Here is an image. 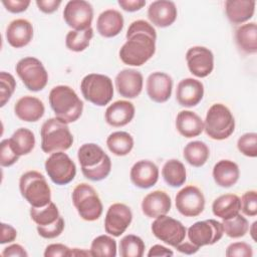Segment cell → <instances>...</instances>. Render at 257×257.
Segmentation results:
<instances>
[{
  "label": "cell",
  "instance_id": "cell-1",
  "mask_svg": "<svg viewBox=\"0 0 257 257\" xmlns=\"http://www.w3.org/2000/svg\"><path fill=\"white\" fill-rule=\"evenodd\" d=\"M125 37L126 41L119 49V58L124 64L141 66L155 54L157 33L148 21L136 20L132 22Z\"/></svg>",
  "mask_w": 257,
  "mask_h": 257
},
{
  "label": "cell",
  "instance_id": "cell-2",
  "mask_svg": "<svg viewBox=\"0 0 257 257\" xmlns=\"http://www.w3.org/2000/svg\"><path fill=\"white\" fill-rule=\"evenodd\" d=\"M77 159L83 176L90 181L105 179L111 170V161L107 154L96 144L82 145L77 152Z\"/></svg>",
  "mask_w": 257,
  "mask_h": 257
},
{
  "label": "cell",
  "instance_id": "cell-3",
  "mask_svg": "<svg viewBox=\"0 0 257 257\" xmlns=\"http://www.w3.org/2000/svg\"><path fill=\"white\" fill-rule=\"evenodd\" d=\"M49 103L55 117L65 123L76 121L83 109V102L68 85L54 86L49 92Z\"/></svg>",
  "mask_w": 257,
  "mask_h": 257
},
{
  "label": "cell",
  "instance_id": "cell-4",
  "mask_svg": "<svg viewBox=\"0 0 257 257\" xmlns=\"http://www.w3.org/2000/svg\"><path fill=\"white\" fill-rule=\"evenodd\" d=\"M41 149L46 154L64 152L73 144V137L67 123L56 117L45 120L40 130Z\"/></svg>",
  "mask_w": 257,
  "mask_h": 257
},
{
  "label": "cell",
  "instance_id": "cell-5",
  "mask_svg": "<svg viewBox=\"0 0 257 257\" xmlns=\"http://www.w3.org/2000/svg\"><path fill=\"white\" fill-rule=\"evenodd\" d=\"M19 190L31 207L40 208L51 202L50 187L45 177L37 171H28L20 177Z\"/></svg>",
  "mask_w": 257,
  "mask_h": 257
},
{
  "label": "cell",
  "instance_id": "cell-6",
  "mask_svg": "<svg viewBox=\"0 0 257 257\" xmlns=\"http://www.w3.org/2000/svg\"><path fill=\"white\" fill-rule=\"evenodd\" d=\"M204 130L211 139H228L235 130V119L230 109L222 103H214L207 111Z\"/></svg>",
  "mask_w": 257,
  "mask_h": 257
},
{
  "label": "cell",
  "instance_id": "cell-7",
  "mask_svg": "<svg viewBox=\"0 0 257 257\" xmlns=\"http://www.w3.org/2000/svg\"><path fill=\"white\" fill-rule=\"evenodd\" d=\"M72 202L78 215L85 221L97 220L102 214V203L96 191L88 184H78L72 191Z\"/></svg>",
  "mask_w": 257,
  "mask_h": 257
},
{
  "label": "cell",
  "instance_id": "cell-8",
  "mask_svg": "<svg viewBox=\"0 0 257 257\" xmlns=\"http://www.w3.org/2000/svg\"><path fill=\"white\" fill-rule=\"evenodd\" d=\"M83 97L98 106L107 104L113 96V85L111 79L99 73L85 75L80 83Z\"/></svg>",
  "mask_w": 257,
  "mask_h": 257
},
{
  "label": "cell",
  "instance_id": "cell-9",
  "mask_svg": "<svg viewBox=\"0 0 257 257\" xmlns=\"http://www.w3.org/2000/svg\"><path fill=\"white\" fill-rule=\"evenodd\" d=\"M16 73L30 91L42 90L48 81V73L42 62L32 56L20 59L15 66Z\"/></svg>",
  "mask_w": 257,
  "mask_h": 257
},
{
  "label": "cell",
  "instance_id": "cell-10",
  "mask_svg": "<svg viewBox=\"0 0 257 257\" xmlns=\"http://www.w3.org/2000/svg\"><path fill=\"white\" fill-rule=\"evenodd\" d=\"M45 170L50 180L59 186L69 184L76 175V167L63 152L52 153L45 161Z\"/></svg>",
  "mask_w": 257,
  "mask_h": 257
},
{
  "label": "cell",
  "instance_id": "cell-11",
  "mask_svg": "<svg viewBox=\"0 0 257 257\" xmlns=\"http://www.w3.org/2000/svg\"><path fill=\"white\" fill-rule=\"evenodd\" d=\"M152 232L159 240L176 247L184 241L187 229L180 221L167 215H161L152 223Z\"/></svg>",
  "mask_w": 257,
  "mask_h": 257
},
{
  "label": "cell",
  "instance_id": "cell-12",
  "mask_svg": "<svg viewBox=\"0 0 257 257\" xmlns=\"http://www.w3.org/2000/svg\"><path fill=\"white\" fill-rule=\"evenodd\" d=\"M187 234L189 241L200 248L218 242L223 237L224 231L221 222L208 219L194 223L189 227Z\"/></svg>",
  "mask_w": 257,
  "mask_h": 257
},
{
  "label": "cell",
  "instance_id": "cell-13",
  "mask_svg": "<svg viewBox=\"0 0 257 257\" xmlns=\"http://www.w3.org/2000/svg\"><path fill=\"white\" fill-rule=\"evenodd\" d=\"M63 18L66 24L73 30H85L91 27L93 8L87 1L71 0L64 7Z\"/></svg>",
  "mask_w": 257,
  "mask_h": 257
},
{
  "label": "cell",
  "instance_id": "cell-14",
  "mask_svg": "<svg viewBox=\"0 0 257 257\" xmlns=\"http://www.w3.org/2000/svg\"><path fill=\"white\" fill-rule=\"evenodd\" d=\"M176 208L185 217H197L205 209V197L196 186H186L176 195Z\"/></svg>",
  "mask_w": 257,
  "mask_h": 257
},
{
  "label": "cell",
  "instance_id": "cell-15",
  "mask_svg": "<svg viewBox=\"0 0 257 257\" xmlns=\"http://www.w3.org/2000/svg\"><path fill=\"white\" fill-rule=\"evenodd\" d=\"M133 220V213L128 206L114 203L107 209L104 219V230L107 234L118 237L127 229Z\"/></svg>",
  "mask_w": 257,
  "mask_h": 257
},
{
  "label": "cell",
  "instance_id": "cell-16",
  "mask_svg": "<svg viewBox=\"0 0 257 257\" xmlns=\"http://www.w3.org/2000/svg\"><path fill=\"white\" fill-rule=\"evenodd\" d=\"M186 60L190 72L197 77H206L214 69V55L204 46H193L186 53Z\"/></svg>",
  "mask_w": 257,
  "mask_h": 257
},
{
  "label": "cell",
  "instance_id": "cell-17",
  "mask_svg": "<svg viewBox=\"0 0 257 257\" xmlns=\"http://www.w3.org/2000/svg\"><path fill=\"white\" fill-rule=\"evenodd\" d=\"M115 87L117 92L126 98H135L143 89V74L132 68L120 70L115 76Z\"/></svg>",
  "mask_w": 257,
  "mask_h": 257
},
{
  "label": "cell",
  "instance_id": "cell-18",
  "mask_svg": "<svg viewBox=\"0 0 257 257\" xmlns=\"http://www.w3.org/2000/svg\"><path fill=\"white\" fill-rule=\"evenodd\" d=\"M173 79L165 72H153L147 79V93L155 102H166L171 97Z\"/></svg>",
  "mask_w": 257,
  "mask_h": 257
},
{
  "label": "cell",
  "instance_id": "cell-19",
  "mask_svg": "<svg viewBox=\"0 0 257 257\" xmlns=\"http://www.w3.org/2000/svg\"><path fill=\"white\" fill-rule=\"evenodd\" d=\"M204 85L195 78H184L178 85L176 90V99L180 105L192 107L197 105L203 98Z\"/></svg>",
  "mask_w": 257,
  "mask_h": 257
},
{
  "label": "cell",
  "instance_id": "cell-20",
  "mask_svg": "<svg viewBox=\"0 0 257 257\" xmlns=\"http://www.w3.org/2000/svg\"><path fill=\"white\" fill-rule=\"evenodd\" d=\"M133 184L141 189H149L156 185L159 179V168L149 160H142L134 164L130 173Z\"/></svg>",
  "mask_w": 257,
  "mask_h": 257
},
{
  "label": "cell",
  "instance_id": "cell-21",
  "mask_svg": "<svg viewBox=\"0 0 257 257\" xmlns=\"http://www.w3.org/2000/svg\"><path fill=\"white\" fill-rule=\"evenodd\" d=\"M177 8L173 1L157 0L150 4L148 17L150 21L161 28L172 25L177 19Z\"/></svg>",
  "mask_w": 257,
  "mask_h": 257
},
{
  "label": "cell",
  "instance_id": "cell-22",
  "mask_svg": "<svg viewBox=\"0 0 257 257\" xmlns=\"http://www.w3.org/2000/svg\"><path fill=\"white\" fill-rule=\"evenodd\" d=\"M172 202L170 196L161 190L149 193L142 202V211L149 218H157L166 215L171 210Z\"/></svg>",
  "mask_w": 257,
  "mask_h": 257
},
{
  "label": "cell",
  "instance_id": "cell-23",
  "mask_svg": "<svg viewBox=\"0 0 257 257\" xmlns=\"http://www.w3.org/2000/svg\"><path fill=\"white\" fill-rule=\"evenodd\" d=\"M33 37V26L26 19H15L9 23L6 29V39L14 48L26 46Z\"/></svg>",
  "mask_w": 257,
  "mask_h": 257
},
{
  "label": "cell",
  "instance_id": "cell-24",
  "mask_svg": "<svg viewBox=\"0 0 257 257\" xmlns=\"http://www.w3.org/2000/svg\"><path fill=\"white\" fill-rule=\"evenodd\" d=\"M45 111L43 102L35 96H22L14 105V112L23 121L34 122L39 120Z\"/></svg>",
  "mask_w": 257,
  "mask_h": 257
},
{
  "label": "cell",
  "instance_id": "cell-25",
  "mask_svg": "<svg viewBox=\"0 0 257 257\" xmlns=\"http://www.w3.org/2000/svg\"><path fill=\"white\" fill-rule=\"evenodd\" d=\"M135 116V105L127 100H116L107 106L104 117L106 122L114 127L123 126Z\"/></svg>",
  "mask_w": 257,
  "mask_h": 257
},
{
  "label": "cell",
  "instance_id": "cell-26",
  "mask_svg": "<svg viewBox=\"0 0 257 257\" xmlns=\"http://www.w3.org/2000/svg\"><path fill=\"white\" fill-rule=\"evenodd\" d=\"M123 17L115 9H107L99 14L96 21L98 33L106 38L114 37L123 28Z\"/></svg>",
  "mask_w": 257,
  "mask_h": 257
},
{
  "label": "cell",
  "instance_id": "cell-27",
  "mask_svg": "<svg viewBox=\"0 0 257 257\" xmlns=\"http://www.w3.org/2000/svg\"><path fill=\"white\" fill-rule=\"evenodd\" d=\"M254 0H227L225 12L233 24H241L252 18L255 12Z\"/></svg>",
  "mask_w": 257,
  "mask_h": 257
},
{
  "label": "cell",
  "instance_id": "cell-28",
  "mask_svg": "<svg viewBox=\"0 0 257 257\" xmlns=\"http://www.w3.org/2000/svg\"><path fill=\"white\" fill-rule=\"evenodd\" d=\"M240 176L238 165L230 160H221L213 168V178L215 183L222 188L234 186Z\"/></svg>",
  "mask_w": 257,
  "mask_h": 257
},
{
  "label": "cell",
  "instance_id": "cell-29",
  "mask_svg": "<svg viewBox=\"0 0 257 257\" xmlns=\"http://www.w3.org/2000/svg\"><path fill=\"white\" fill-rule=\"evenodd\" d=\"M177 131L185 138H195L204 131V121L194 111L182 110L176 117Z\"/></svg>",
  "mask_w": 257,
  "mask_h": 257
},
{
  "label": "cell",
  "instance_id": "cell-30",
  "mask_svg": "<svg viewBox=\"0 0 257 257\" xmlns=\"http://www.w3.org/2000/svg\"><path fill=\"white\" fill-rule=\"evenodd\" d=\"M241 210V200L235 194H225L213 202L212 211L216 217H219L223 220L230 219Z\"/></svg>",
  "mask_w": 257,
  "mask_h": 257
},
{
  "label": "cell",
  "instance_id": "cell-31",
  "mask_svg": "<svg viewBox=\"0 0 257 257\" xmlns=\"http://www.w3.org/2000/svg\"><path fill=\"white\" fill-rule=\"evenodd\" d=\"M238 47L247 54L257 52V25L255 22H249L239 26L235 33Z\"/></svg>",
  "mask_w": 257,
  "mask_h": 257
},
{
  "label": "cell",
  "instance_id": "cell-32",
  "mask_svg": "<svg viewBox=\"0 0 257 257\" xmlns=\"http://www.w3.org/2000/svg\"><path fill=\"white\" fill-rule=\"evenodd\" d=\"M8 140L13 152L19 157L28 155L35 146L34 134L25 127L16 130Z\"/></svg>",
  "mask_w": 257,
  "mask_h": 257
},
{
  "label": "cell",
  "instance_id": "cell-33",
  "mask_svg": "<svg viewBox=\"0 0 257 257\" xmlns=\"http://www.w3.org/2000/svg\"><path fill=\"white\" fill-rule=\"evenodd\" d=\"M162 176L165 182L173 188L181 187L187 180V173L184 164L176 159L169 160L165 163L162 169Z\"/></svg>",
  "mask_w": 257,
  "mask_h": 257
},
{
  "label": "cell",
  "instance_id": "cell-34",
  "mask_svg": "<svg viewBox=\"0 0 257 257\" xmlns=\"http://www.w3.org/2000/svg\"><path fill=\"white\" fill-rule=\"evenodd\" d=\"M184 159L191 166L200 168L206 164L210 156L208 146L201 141H193L186 145L183 152Z\"/></svg>",
  "mask_w": 257,
  "mask_h": 257
},
{
  "label": "cell",
  "instance_id": "cell-35",
  "mask_svg": "<svg viewBox=\"0 0 257 257\" xmlns=\"http://www.w3.org/2000/svg\"><path fill=\"white\" fill-rule=\"evenodd\" d=\"M106 146L113 155L126 156L134 148V139L126 132H114L107 137Z\"/></svg>",
  "mask_w": 257,
  "mask_h": 257
},
{
  "label": "cell",
  "instance_id": "cell-36",
  "mask_svg": "<svg viewBox=\"0 0 257 257\" xmlns=\"http://www.w3.org/2000/svg\"><path fill=\"white\" fill-rule=\"evenodd\" d=\"M93 37V29L91 27L85 30H70L65 37L66 47L74 52L83 51L89 45Z\"/></svg>",
  "mask_w": 257,
  "mask_h": 257
},
{
  "label": "cell",
  "instance_id": "cell-37",
  "mask_svg": "<svg viewBox=\"0 0 257 257\" xmlns=\"http://www.w3.org/2000/svg\"><path fill=\"white\" fill-rule=\"evenodd\" d=\"M30 217L37 224V226H47L54 223L59 217V211L53 202H49L47 205L35 208H30Z\"/></svg>",
  "mask_w": 257,
  "mask_h": 257
},
{
  "label": "cell",
  "instance_id": "cell-38",
  "mask_svg": "<svg viewBox=\"0 0 257 257\" xmlns=\"http://www.w3.org/2000/svg\"><path fill=\"white\" fill-rule=\"evenodd\" d=\"M89 251L94 257H115L116 242L108 235H99L91 242Z\"/></svg>",
  "mask_w": 257,
  "mask_h": 257
},
{
  "label": "cell",
  "instance_id": "cell-39",
  "mask_svg": "<svg viewBox=\"0 0 257 257\" xmlns=\"http://www.w3.org/2000/svg\"><path fill=\"white\" fill-rule=\"evenodd\" d=\"M144 252L145 243L137 235H126L119 241V255L121 257H142Z\"/></svg>",
  "mask_w": 257,
  "mask_h": 257
},
{
  "label": "cell",
  "instance_id": "cell-40",
  "mask_svg": "<svg viewBox=\"0 0 257 257\" xmlns=\"http://www.w3.org/2000/svg\"><path fill=\"white\" fill-rule=\"evenodd\" d=\"M221 223L224 233L230 238H240L248 232L249 223L247 219L240 214L230 219H225Z\"/></svg>",
  "mask_w": 257,
  "mask_h": 257
},
{
  "label": "cell",
  "instance_id": "cell-41",
  "mask_svg": "<svg viewBox=\"0 0 257 257\" xmlns=\"http://www.w3.org/2000/svg\"><path fill=\"white\" fill-rule=\"evenodd\" d=\"M16 87V81L12 74L1 71L0 72V106H4L11 98Z\"/></svg>",
  "mask_w": 257,
  "mask_h": 257
},
{
  "label": "cell",
  "instance_id": "cell-42",
  "mask_svg": "<svg viewBox=\"0 0 257 257\" xmlns=\"http://www.w3.org/2000/svg\"><path fill=\"white\" fill-rule=\"evenodd\" d=\"M237 148L241 154L249 158L257 157V134L247 133L241 136L237 142Z\"/></svg>",
  "mask_w": 257,
  "mask_h": 257
},
{
  "label": "cell",
  "instance_id": "cell-43",
  "mask_svg": "<svg viewBox=\"0 0 257 257\" xmlns=\"http://www.w3.org/2000/svg\"><path fill=\"white\" fill-rule=\"evenodd\" d=\"M241 200V210L249 217H254L257 215V192L254 190L247 191L242 196Z\"/></svg>",
  "mask_w": 257,
  "mask_h": 257
},
{
  "label": "cell",
  "instance_id": "cell-44",
  "mask_svg": "<svg viewBox=\"0 0 257 257\" xmlns=\"http://www.w3.org/2000/svg\"><path fill=\"white\" fill-rule=\"evenodd\" d=\"M64 229V220L60 216L54 223L47 226H37L38 234L45 239H53L58 237Z\"/></svg>",
  "mask_w": 257,
  "mask_h": 257
},
{
  "label": "cell",
  "instance_id": "cell-45",
  "mask_svg": "<svg viewBox=\"0 0 257 257\" xmlns=\"http://www.w3.org/2000/svg\"><path fill=\"white\" fill-rule=\"evenodd\" d=\"M225 255L227 257H252L253 250L248 243L235 242L227 247Z\"/></svg>",
  "mask_w": 257,
  "mask_h": 257
},
{
  "label": "cell",
  "instance_id": "cell-46",
  "mask_svg": "<svg viewBox=\"0 0 257 257\" xmlns=\"http://www.w3.org/2000/svg\"><path fill=\"white\" fill-rule=\"evenodd\" d=\"M1 150H0V164L2 167H10L12 165H14L18 159H19V156H17L10 144H9V140L6 139V140H3L1 142Z\"/></svg>",
  "mask_w": 257,
  "mask_h": 257
},
{
  "label": "cell",
  "instance_id": "cell-47",
  "mask_svg": "<svg viewBox=\"0 0 257 257\" xmlns=\"http://www.w3.org/2000/svg\"><path fill=\"white\" fill-rule=\"evenodd\" d=\"M71 249L67 246L56 243V244H50L45 248L44 256L45 257H64V256H70Z\"/></svg>",
  "mask_w": 257,
  "mask_h": 257
},
{
  "label": "cell",
  "instance_id": "cell-48",
  "mask_svg": "<svg viewBox=\"0 0 257 257\" xmlns=\"http://www.w3.org/2000/svg\"><path fill=\"white\" fill-rule=\"evenodd\" d=\"M2 4L11 13L24 12L30 5L29 0H3Z\"/></svg>",
  "mask_w": 257,
  "mask_h": 257
},
{
  "label": "cell",
  "instance_id": "cell-49",
  "mask_svg": "<svg viewBox=\"0 0 257 257\" xmlns=\"http://www.w3.org/2000/svg\"><path fill=\"white\" fill-rule=\"evenodd\" d=\"M16 237H17V231L14 229V227L6 223L1 224V239H0L1 244L13 242L16 239Z\"/></svg>",
  "mask_w": 257,
  "mask_h": 257
},
{
  "label": "cell",
  "instance_id": "cell-50",
  "mask_svg": "<svg viewBox=\"0 0 257 257\" xmlns=\"http://www.w3.org/2000/svg\"><path fill=\"white\" fill-rule=\"evenodd\" d=\"M61 4L60 0H37L36 5L40 11L43 13H53L56 11Z\"/></svg>",
  "mask_w": 257,
  "mask_h": 257
},
{
  "label": "cell",
  "instance_id": "cell-51",
  "mask_svg": "<svg viewBox=\"0 0 257 257\" xmlns=\"http://www.w3.org/2000/svg\"><path fill=\"white\" fill-rule=\"evenodd\" d=\"M4 257H27L28 253L19 244H12L6 248H4L3 252L1 253Z\"/></svg>",
  "mask_w": 257,
  "mask_h": 257
},
{
  "label": "cell",
  "instance_id": "cell-52",
  "mask_svg": "<svg viewBox=\"0 0 257 257\" xmlns=\"http://www.w3.org/2000/svg\"><path fill=\"white\" fill-rule=\"evenodd\" d=\"M118 5L124 11L135 12L142 9L146 5L145 0H118Z\"/></svg>",
  "mask_w": 257,
  "mask_h": 257
},
{
  "label": "cell",
  "instance_id": "cell-53",
  "mask_svg": "<svg viewBox=\"0 0 257 257\" xmlns=\"http://www.w3.org/2000/svg\"><path fill=\"white\" fill-rule=\"evenodd\" d=\"M174 252L170 249H168L167 247L160 245V244H156L154 246H152L148 252V256L149 257H155V256H173Z\"/></svg>",
  "mask_w": 257,
  "mask_h": 257
},
{
  "label": "cell",
  "instance_id": "cell-54",
  "mask_svg": "<svg viewBox=\"0 0 257 257\" xmlns=\"http://www.w3.org/2000/svg\"><path fill=\"white\" fill-rule=\"evenodd\" d=\"M179 252L181 253H184V254H187V255H191V254H194L196 253L198 250H199V247H197L196 245H194L193 243L191 242H185V243H180L179 245H177L175 247Z\"/></svg>",
  "mask_w": 257,
  "mask_h": 257
},
{
  "label": "cell",
  "instance_id": "cell-55",
  "mask_svg": "<svg viewBox=\"0 0 257 257\" xmlns=\"http://www.w3.org/2000/svg\"><path fill=\"white\" fill-rule=\"evenodd\" d=\"M81 256V255H84V256H91L90 254V251H84V250H79L77 248H74L71 250L70 252V256Z\"/></svg>",
  "mask_w": 257,
  "mask_h": 257
},
{
  "label": "cell",
  "instance_id": "cell-56",
  "mask_svg": "<svg viewBox=\"0 0 257 257\" xmlns=\"http://www.w3.org/2000/svg\"><path fill=\"white\" fill-rule=\"evenodd\" d=\"M256 225H257V222L255 221V222H253V224L251 225V228H248L249 229V231H250V234H251V237H252V239L256 242Z\"/></svg>",
  "mask_w": 257,
  "mask_h": 257
}]
</instances>
